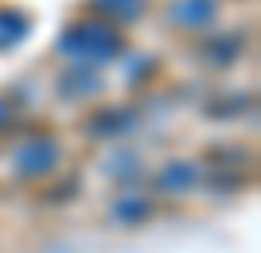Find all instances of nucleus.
<instances>
[{
	"instance_id": "nucleus-6",
	"label": "nucleus",
	"mask_w": 261,
	"mask_h": 253,
	"mask_svg": "<svg viewBox=\"0 0 261 253\" xmlns=\"http://www.w3.org/2000/svg\"><path fill=\"white\" fill-rule=\"evenodd\" d=\"M191 8H175V20L179 23H199V20H211L215 16V4L211 0H184Z\"/></svg>"
},
{
	"instance_id": "nucleus-1",
	"label": "nucleus",
	"mask_w": 261,
	"mask_h": 253,
	"mask_svg": "<svg viewBox=\"0 0 261 253\" xmlns=\"http://www.w3.org/2000/svg\"><path fill=\"white\" fill-rule=\"evenodd\" d=\"M63 51H70V55H82V59H106L109 51H117V35L106 32V27H90V23H78V27H70L63 39Z\"/></svg>"
},
{
	"instance_id": "nucleus-4",
	"label": "nucleus",
	"mask_w": 261,
	"mask_h": 253,
	"mask_svg": "<svg viewBox=\"0 0 261 253\" xmlns=\"http://www.w3.org/2000/svg\"><path fill=\"white\" fill-rule=\"evenodd\" d=\"M141 4H144V0H94V8H98V12L117 16V20H133V16H141Z\"/></svg>"
},
{
	"instance_id": "nucleus-2",
	"label": "nucleus",
	"mask_w": 261,
	"mask_h": 253,
	"mask_svg": "<svg viewBox=\"0 0 261 253\" xmlns=\"http://www.w3.org/2000/svg\"><path fill=\"white\" fill-rule=\"evenodd\" d=\"M55 160H59L55 140H32L28 148H20V172L23 176H43V172L55 167Z\"/></svg>"
},
{
	"instance_id": "nucleus-3",
	"label": "nucleus",
	"mask_w": 261,
	"mask_h": 253,
	"mask_svg": "<svg viewBox=\"0 0 261 253\" xmlns=\"http://www.w3.org/2000/svg\"><path fill=\"white\" fill-rule=\"evenodd\" d=\"M156 183H160L168 195H179L184 187H191V183H195V167H191V164H179V160H175V164H168V167L160 172V179H156Z\"/></svg>"
},
{
	"instance_id": "nucleus-5",
	"label": "nucleus",
	"mask_w": 261,
	"mask_h": 253,
	"mask_svg": "<svg viewBox=\"0 0 261 253\" xmlns=\"http://www.w3.org/2000/svg\"><path fill=\"white\" fill-rule=\"evenodd\" d=\"M144 214H148V199H137V195H129V199H121L117 207H113V218H121V222H141Z\"/></svg>"
}]
</instances>
